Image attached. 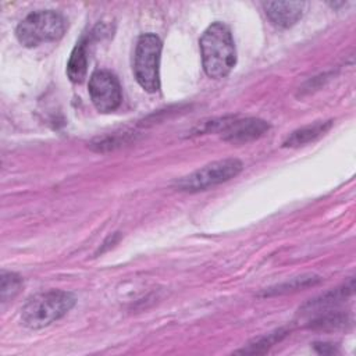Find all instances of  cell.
<instances>
[{
    "mask_svg": "<svg viewBox=\"0 0 356 356\" xmlns=\"http://www.w3.org/2000/svg\"><path fill=\"white\" fill-rule=\"evenodd\" d=\"M200 51L204 72L214 79L227 76L236 64V50L229 28L213 22L200 38Z\"/></svg>",
    "mask_w": 356,
    "mask_h": 356,
    "instance_id": "6da1fadb",
    "label": "cell"
},
{
    "mask_svg": "<svg viewBox=\"0 0 356 356\" xmlns=\"http://www.w3.org/2000/svg\"><path fill=\"white\" fill-rule=\"evenodd\" d=\"M75 305V296L65 291L51 289L32 296L22 307L21 321L31 330L50 325L65 316Z\"/></svg>",
    "mask_w": 356,
    "mask_h": 356,
    "instance_id": "7a4b0ae2",
    "label": "cell"
},
{
    "mask_svg": "<svg viewBox=\"0 0 356 356\" xmlns=\"http://www.w3.org/2000/svg\"><path fill=\"white\" fill-rule=\"evenodd\" d=\"M65 32V19L53 10H39L28 14L17 26L15 35L25 47H36L58 40Z\"/></svg>",
    "mask_w": 356,
    "mask_h": 356,
    "instance_id": "3957f363",
    "label": "cell"
},
{
    "mask_svg": "<svg viewBox=\"0 0 356 356\" xmlns=\"http://www.w3.org/2000/svg\"><path fill=\"white\" fill-rule=\"evenodd\" d=\"M160 54L161 40L154 33L139 36L134 56V72L136 81L146 92H156L160 88Z\"/></svg>",
    "mask_w": 356,
    "mask_h": 356,
    "instance_id": "277c9868",
    "label": "cell"
},
{
    "mask_svg": "<svg viewBox=\"0 0 356 356\" xmlns=\"http://www.w3.org/2000/svg\"><path fill=\"white\" fill-rule=\"evenodd\" d=\"M242 163L236 159H224L213 161L182 177L177 181V188L184 192H200L236 177L242 170Z\"/></svg>",
    "mask_w": 356,
    "mask_h": 356,
    "instance_id": "5b68a950",
    "label": "cell"
},
{
    "mask_svg": "<svg viewBox=\"0 0 356 356\" xmlns=\"http://www.w3.org/2000/svg\"><path fill=\"white\" fill-rule=\"evenodd\" d=\"M89 96L95 107L102 113H110L118 108L122 100V92L117 76L106 70L95 71L89 79Z\"/></svg>",
    "mask_w": 356,
    "mask_h": 356,
    "instance_id": "8992f818",
    "label": "cell"
},
{
    "mask_svg": "<svg viewBox=\"0 0 356 356\" xmlns=\"http://www.w3.org/2000/svg\"><path fill=\"white\" fill-rule=\"evenodd\" d=\"M270 129V124L260 118L231 117L228 124L220 132L222 139L231 143H248L261 138Z\"/></svg>",
    "mask_w": 356,
    "mask_h": 356,
    "instance_id": "52a82bcc",
    "label": "cell"
},
{
    "mask_svg": "<svg viewBox=\"0 0 356 356\" xmlns=\"http://www.w3.org/2000/svg\"><path fill=\"white\" fill-rule=\"evenodd\" d=\"M306 6L305 1H267L263 4L267 18L278 28L295 25L302 18Z\"/></svg>",
    "mask_w": 356,
    "mask_h": 356,
    "instance_id": "ba28073f",
    "label": "cell"
},
{
    "mask_svg": "<svg viewBox=\"0 0 356 356\" xmlns=\"http://www.w3.org/2000/svg\"><path fill=\"white\" fill-rule=\"evenodd\" d=\"M89 39L82 38L71 51L68 64H67V75L72 82H82L86 76L88 61H89Z\"/></svg>",
    "mask_w": 356,
    "mask_h": 356,
    "instance_id": "9c48e42d",
    "label": "cell"
},
{
    "mask_svg": "<svg viewBox=\"0 0 356 356\" xmlns=\"http://www.w3.org/2000/svg\"><path fill=\"white\" fill-rule=\"evenodd\" d=\"M332 125V121H317L313 124H309L306 127H302L296 131H293L284 142L285 147H298L303 146L309 142L316 140L321 135H324Z\"/></svg>",
    "mask_w": 356,
    "mask_h": 356,
    "instance_id": "30bf717a",
    "label": "cell"
},
{
    "mask_svg": "<svg viewBox=\"0 0 356 356\" xmlns=\"http://www.w3.org/2000/svg\"><path fill=\"white\" fill-rule=\"evenodd\" d=\"M352 293H353V280H350L349 284H345L341 288L332 289V291L321 295L320 298H316V299L307 302L303 309L306 312H310V313L314 312V310L323 312V310H327V309L343 302Z\"/></svg>",
    "mask_w": 356,
    "mask_h": 356,
    "instance_id": "8fae6325",
    "label": "cell"
},
{
    "mask_svg": "<svg viewBox=\"0 0 356 356\" xmlns=\"http://www.w3.org/2000/svg\"><path fill=\"white\" fill-rule=\"evenodd\" d=\"M318 282H320V278L317 275H313V274L302 275V277L293 278V280H291L288 282L280 284V285H277L274 288H270L268 291L264 292V296L288 293V292H292V291H298V289H303V288H307V286H313V285H316Z\"/></svg>",
    "mask_w": 356,
    "mask_h": 356,
    "instance_id": "7c38bea8",
    "label": "cell"
},
{
    "mask_svg": "<svg viewBox=\"0 0 356 356\" xmlns=\"http://www.w3.org/2000/svg\"><path fill=\"white\" fill-rule=\"evenodd\" d=\"M22 288V278L15 274V273H10V271H3L1 273V278H0V296H1V302H7L14 299L18 292Z\"/></svg>",
    "mask_w": 356,
    "mask_h": 356,
    "instance_id": "4fadbf2b",
    "label": "cell"
},
{
    "mask_svg": "<svg viewBox=\"0 0 356 356\" xmlns=\"http://www.w3.org/2000/svg\"><path fill=\"white\" fill-rule=\"evenodd\" d=\"M284 335H285V331L278 330L275 332H271L268 335H264V337L256 339L254 342L249 343L246 348L238 350V353H264L270 346L280 342Z\"/></svg>",
    "mask_w": 356,
    "mask_h": 356,
    "instance_id": "5bb4252c",
    "label": "cell"
}]
</instances>
